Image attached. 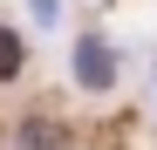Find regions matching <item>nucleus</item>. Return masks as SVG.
Instances as JSON below:
<instances>
[{
  "label": "nucleus",
  "mask_w": 157,
  "mask_h": 150,
  "mask_svg": "<svg viewBox=\"0 0 157 150\" xmlns=\"http://www.w3.org/2000/svg\"><path fill=\"white\" fill-rule=\"evenodd\" d=\"M21 150H62V137L48 123H21Z\"/></svg>",
  "instance_id": "obj_3"
},
{
  "label": "nucleus",
  "mask_w": 157,
  "mask_h": 150,
  "mask_svg": "<svg viewBox=\"0 0 157 150\" xmlns=\"http://www.w3.org/2000/svg\"><path fill=\"white\" fill-rule=\"evenodd\" d=\"M75 75H82L89 89H109V75H116V62H109V48H102L96 34H89L82 48H75Z\"/></svg>",
  "instance_id": "obj_1"
},
{
  "label": "nucleus",
  "mask_w": 157,
  "mask_h": 150,
  "mask_svg": "<svg viewBox=\"0 0 157 150\" xmlns=\"http://www.w3.org/2000/svg\"><path fill=\"white\" fill-rule=\"evenodd\" d=\"M14 75H21V34L0 28V82H14Z\"/></svg>",
  "instance_id": "obj_2"
}]
</instances>
